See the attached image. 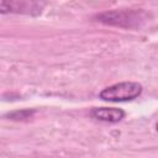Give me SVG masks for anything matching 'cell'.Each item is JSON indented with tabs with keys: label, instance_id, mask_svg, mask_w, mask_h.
<instances>
[{
	"label": "cell",
	"instance_id": "6da1fadb",
	"mask_svg": "<svg viewBox=\"0 0 158 158\" xmlns=\"http://www.w3.org/2000/svg\"><path fill=\"white\" fill-rule=\"evenodd\" d=\"M142 93V85L137 81H122L102 89L99 94L100 99L105 101H130L138 98Z\"/></svg>",
	"mask_w": 158,
	"mask_h": 158
},
{
	"label": "cell",
	"instance_id": "7a4b0ae2",
	"mask_svg": "<svg viewBox=\"0 0 158 158\" xmlns=\"http://www.w3.org/2000/svg\"><path fill=\"white\" fill-rule=\"evenodd\" d=\"M44 2L35 1H0V14H30L38 15L42 12Z\"/></svg>",
	"mask_w": 158,
	"mask_h": 158
},
{
	"label": "cell",
	"instance_id": "3957f363",
	"mask_svg": "<svg viewBox=\"0 0 158 158\" xmlns=\"http://www.w3.org/2000/svg\"><path fill=\"white\" fill-rule=\"evenodd\" d=\"M101 22L110 23V25H117L122 26V22L125 21V26H131V21L138 20L139 16L137 12L133 11H111V12H104L99 16Z\"/></svg>",
	"mask_w": 158,
	"mask_h": 158
},
{
	"label": "cell",
	"instance_id": "277c9868",
	"mask_svg": "<svg viewBox=\"0 0 158 158\" xmlns=\"http://www.w3.org/2000/svg\"><path fill=\"white\" fill-rule=\"evenodd\" d=\"M91 116L104 122H118L125 117V111L116 107H95L91 110Z\"/></svg>",
	"mask_w": 158,
	"mask_h": 158
}]
</instances>
